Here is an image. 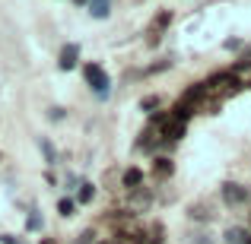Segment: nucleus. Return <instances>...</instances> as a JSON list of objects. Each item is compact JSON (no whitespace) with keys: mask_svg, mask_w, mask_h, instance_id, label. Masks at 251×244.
I'll list each match as a JSON object with an SVG mask.
<instances>
[{"mask_svg":"<svg viewBox=\"0 0 251 244\" xmlns=\"http://www.w3.org/2000/svg\"><path fill=\"white\" fill-rule=\"evenodd\" d=\"M118 241H121V244H147L143 232H137V228H134V232H121V235H118Z\"/></svg>","mask_w":251,"mask_h":244,"instance_id":"nucleus-15","label":"nucleus"},{"mask_svg":"<svg viewBox=\"0 0 251 244\" xmlns=\"http://www.w3.org/2000/svg\"><path fill=\"white\" fill-rule=\"evenodd\" d=\"M169 22H172V13H169V10H162L159 16H156L153 22H150V35H153L150 42H159V35L166 32V25H169Z\"/></svg>","mask_w":251,"mask_h":244,"instance_id":"nucleus-8","label":"nucleus"},{"mask_svg":"<svg viewBox=\"0 0 251 244\" xmlns=\"http://www.w3.org/2000/svg\"><path fill=\"white\" fill-rule=\"evenodd\" d=\"M92 197H96V187H92V184H80V194H76V203H92Z\"/></svg>","mask_w":251,"mask_h":244,"instance_id":"nucleus-16","label":"nucleus"},{"mask_svg":"<svg viewBox=\"0 0 251 244\" xmlns=\"http://www.w3.org/2000/svg\"><path fill=\"white\" fill-rule=\"evenodd\" d=\"M248 89H251V83H248Z\"/></svg>","mask_w":251,"mask_h":244,"instance_id":"nucleus-27","label":"nucleus"},{"mask_svg":"<svg viewBox=\"0 0 251 244\" xmlns=\"http://www.w3.org/2000/svg\"><path fill=\"white\" fill-rule=\"evenodd\" d=\"M121 181H124V187H127V190H137V187H143V171L130 165V168L124 171V177H121Z\"/></svg>","mask_w":251,"mask_h":244,"instance_id":"nucleus-10","label":"nucleus"},{"mask_svg":"<svg viewBox=\"0 0 251 244\" xmlns=\"http://www.w3.org/2000/svg\"><path fill=\"white\" fill-rule=\"evenodd\" d=\"M207 86H210V92L220 89L223 95H235V92L242 89V80L232 73V70H220V73H213V76L207 80Z\"/></svg>","mask_w":251,"mask_h":244,"instance_id":"nucleus-2","label":"nucleus"},{"mask_svg":"<svg viewBox=\"0 0 251 244\" xmlns=\"http://www.w3.org/2000/svg\"><path fill=\"white\" fill-rule=\"evenodd\" d=\"M226 244H248L245 228H226Z\"/></svg>","mask_w":251,"mask_h":244,"instance_id":"nucleus-14","label":"nucleus"},{"mask_svg":"<svg viewBox=\"0 0 251 244\" xmlns=\"http://www.w3.org/2000/svg\"><path fill=\"white\" fill-rule=\"evenodd\" d=\"M150 235H153V238H150L153 244H162V235H166V228H162V222H156V225L150 228Z\"/></svg>","mask_w":251,"mask_h":244,"instance_id":"nucleus-19","label":"nucleus"},{"mask_svg":"<svg viewBox=\"0 0 251 244\" xmlns=\"http://www.w3.org/2000/svg\"><path fill=\"white\" fill-rule=\"evenodd\" d=\"M89 13H92V19H108L111 0H89Z\"/></svg>","mask_w":251,"mask_h":244,"instance_id":"nucleus-12","label":"nucleus"},{"mask_svg":"<svg viewBox=\"0 0 251 244\" xmlns=\"http://www.w3.org/2000/svg\"><path fill=\"white\" fill-rule=\"evenodd\" d=\"M92 238H96V232H92V228H86V232H83L74 244H92Z\"/></svg>","mask_w":251,"mask_h":244,"instance_id":"nucleus-21","label":"nucleus"},{"mask_svg":"<svg viewBox=\"0 0 251 244\" xmlns=\"http://www.w3.org/2000/svg\"><path fill=\"white\" fill-rule=\"evenodd\" d=\"M140 108L153 114V108H159V95H147V98H143V102H140Z\"/></svg>","mask_w":251,"mask_h":244,"instance_id":"nucleus-18","label":"nucleus"},{"mask_svg":"<svg viewBox=\"0 0 251 244\" xmlns=\"http://www.w3.org/2000/svg\"><path fill=\"white\" fill-rule=\"evenodd\" d=\"M96 244H121L118 238H102V241H96Z\"/></svg>","mask_w":251,"mask_h":244,"instance_id":"nucleus-24","label":"nucleus"},{"mask_svg":"<svg viewBox=\"0 0 251 244\" xmlns=\"http://www.w3.org/2000/svg\"><path fill=\"white\" fill-rule=\"evenodd\" d=\"M42 153H45V159H48V165L57 162V153H54V146H51V143H42Z\"/></svg>","mask_w":251,"mask_h":244,"instance_id":"nucleus-20","label":"nucleus"},{"mask_svg":"<svg viewBox=\"0 0 251 244\" xmlns=\"http://www.w3.org/2000/svg\"><path fill=\"white\" fill-rule=\"evenodd\" d=\"M248 244H251V238H248Z\"/></svg>","mask_w":251,"mask_h":244,"instance_id":"nucleus-28","label":"nucleus"},{"mask_svg":"<svg viewBox=\"0 0 251 244\" xmlns=\"http://www.w3.org/2000/svg\"><path fill=\"white\" fill-rule=\"evenodd\" d=\"M83 80H86V86H89V89L96 92L99 98H108L111 80H108V73H105L99 64H83Z\"/></svg>","mask_w":251,"mask_h":244,"instance_id":"nucleus-1","label":"nucleus"},{"mask_svg":"<svg viewBox=\"0 0 251 244\" xmlns=\"http://www.w3.org/2000/svg\"><path fill=\"white\" fill-rule=\"evenodd\" d=\"M76 64H80V44H74V42L64 44L61 57H57V67H61V70H74Z\"/></svg>","mask_w":251,"mask_h":244,"instance_id":"nucleus-4","label":"nucleus"},{"mask_svg":"<svg viewBox=\"0 0 251 244\" xmlns=\"http://www.w3.org/2000/svg\"><path fill=\"white\" fill-rule=\"evenodd\" d=\"M0 241H3V244H23L16 235H0Z\"/></svg>","mask_w":251,"mask_h":244,"instance_id":"nucleus-23","label":"nucleus"},{"mask_svg":"<svg viewBox=\"0 0 251 244\" xmlns=\"http://www.w3.org/2000/svg\"><path fill=\"white\" fill-rule=\"evenodd\" d=\"M207 95H210V86H207V83H194V86H191V89L181 95V102L191 105V108H197V105H201Z\"/></svg>","mask_w":251,"mask_h":244,"instance_id":"nucleus-5","label":"nucleus"},{"mask_svg":"<svg viewBox=\"0 0 251 244\" xmlns=\"http://www.w3.org/2000/svg\"><path fill=\"white\" fill-rule=\"evenodd\" d=\"M74 3H76V6H80V3H89V0H74Z\"/></svg>","mask_w":251,"mask_h":244,"instance_id":"nucleus-26","label":"nucleus"},{"mask_svg":"<svg viewBox=\"0 0 251 244\" xmlns=\"http://www.w3.org/2000/svg\"><path fill=\"white\" fill-rule=\"evenodd\" d=\"M130 206H137V209L150 206V190H147V187H137V190H130Z\"/></svg>","mask_w":251,"mask_h":244,"instance_id":"nucleus-13","label":"nucleus"},{"mask_svg":"<svg viewBox=\"0 0 251 244\" xmlns=\"http://www.w3.org/2000/svg\"><path fill=\"white\" fill-rule=\"evenodd\" d=\"M25 225H29L32 232H35V228H42V216H38V213H35V216H29V219H25Z\"/></svg>","mask_w":251,"mask_h":244,"instance_id":"nucleus-22","label":"nucleus"},{"mask_svg":"<svg viewBox=\"0 0 251 244\" xmlns=\"http://www.w3.org/2000/svg\"><path fill=\"white\" fill-rule=\"evenodd\" d=\"M42 244H57V241L54 238H42Z\"/></svg>","mask_w":251,"mask_h":244,"instance_id":"nucleus-25","label":"nucleus"},{"mask_svg":"<svg viewBox=\"0 0 251 244\" xmlns=\"http://www.w3.org/2000/svg\"><path fill=\"white\" fill-rule=\"evenodd\" d=\"M74 209H76V200H67V197H64V200L57 203V213L61 216H74Z\"/></svg>","mask_w":251,"mask_h":244,"instance_id":"nucleus-17","label":"nucleus"},{"mask_svg":"<svg viewBox=\"0 0 251 244\" xmlns=\"http://www.w3.org/2000/svg\"><path fill=\"white\" fill-rule=\"evenodd\" d=\"M191 114H194V108H191V105H184L181 98H178V102H175V108H172V121L188 124V121H191Z\"/></svg>","mask_w":251,"mask_h":244,"instance_id":"nucleus-11","label":"nucleus"},{"mask_svg":"<svg viewBox=\"0 0 251 244\" xmlns=\"http://www.w3.org/2000/svg\"><path fill=\"white\" fill-rule=\"evenodd\" d=\"M184 130H188L184 124H178V121H172V117H169V124L159 130V136H162L166 143H178V140H184Z\"/></svg>","mask_w":251,"mask_h":244,"instance_id":"nucleus-7","label":"nucleus"},{"mask_svg":"<svg viewBox=\"0 0 251 244\" xmlns=\"http://www.w3.org/2000/svg\"><path fill=\"white\" fill-rule=\"evenodd\" d=\"M188 213H191L194 222H210V219H213V206H210V203H194Z\"/></svg>","mask_w":251,"mask_h":244,"instance_id":"nucleus-9","label":"nucleus"},{"mask_svg":"<svg viewBox=\"0 0 251 244\" xmlns=\"http://www.w3.org/2000/svg\"><path fill=\"white\" fill-rule=\"evenodd\" d=\"M245 200H248V187L245 184H235V181L223 184V203H226V206H242Z\"/></svg>","mask_w":251,"mask_h":244,"instance_id":"nucleus-3","label":"nucleus"},{"mask_svg":"<svg viewBox=\"0 0 251 244\" xmlns=\"http://www.w3.org/2000/svg\"><path fill=\"white\" fill-rule=\"evenodd\" d=\"M175 175V162L169 159V155H156V162H153V177L156 181H166V177Z\"/></svg>","mask_w":251,"mask_h":244,"instance_id":"nucleus-6","label":"nucleus"}]
</instances>
